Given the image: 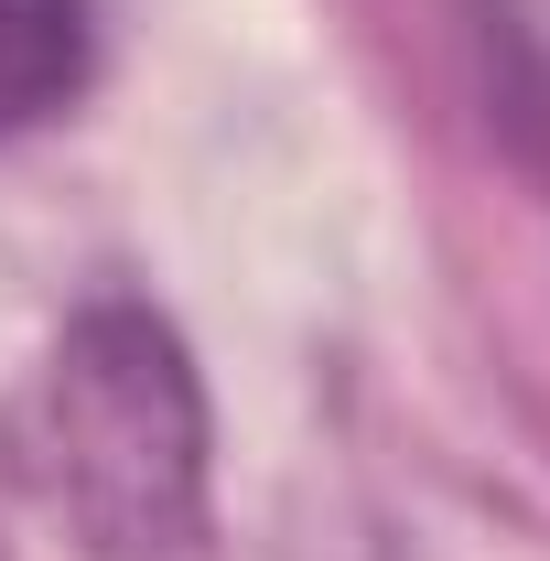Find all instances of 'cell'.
Returning <instances> with one entry per match:
<instances>
[{
    "label": "cell",
    "mask_w": 550,
    "mask_h": 561,
    "mask_svg": "<svg viewBox=\"0 0 550 561\" xmlns=\"http://www.w3.org/2000/svg\"><path fill=\"white\" fill-rule=\"evenodd\" d=\"M98 76V11L87 0H0V140L66 119Z\"/></svg>",
    "instance_id": "2"
},
{
    "label": "cell",
    "mask_w": 550,
    "mask_h": 561,
    "mask_svg": "<svg viewBox=\"0 0 550 561\" xmlns=\"http://www.w3.org/2000/svg\"><path fill=\"white\" fill-rule=\"evenodd\" d=\"M0 454L87 561H206V378L151 302H87L22 378Z\"/></svg>",
    "instance_id": "1"
}]
</instances>
